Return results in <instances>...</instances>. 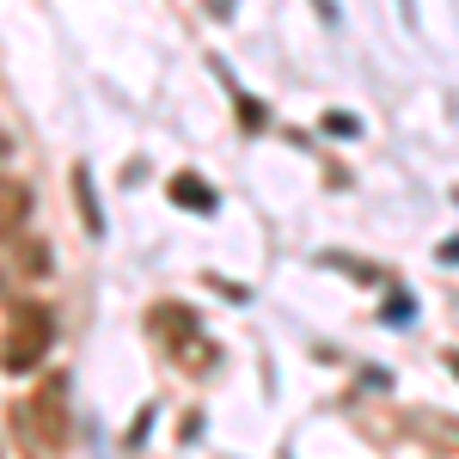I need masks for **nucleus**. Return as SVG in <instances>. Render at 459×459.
Masks as SVG:
<instances>
[{
  "mask_svg": "<svg viewBox=\"0 0 459 459\" xmlns=\"http://www.w3.org/2000/svg\"><path fill=\"white\" fill-rule=\"evenodd\" d=\"M25 214H31V190L19 178H0V246L25 227Z\"/></svg>",
  "mask_w": 459,
  "mask_h": 459,
  "instance_id": "obj_3",
  "label": "nucleus"
},
{
  "mask_svg": "<svg viewBox=\"0 0 459 459\" xmlns=\"http://www.w3.org/2000/svg\"><path fill=\"white\" fill-rule=\"evenodd\" d=\"M172 196H178V203H190L196 214H214V190L203 184V178H184V172H178L172 178Z\"/></svg>",
  "mask_w": 459,
  "mask_h": 459,
  "instance_id": "obj_4",
  "label": "nucleus"
},
{
  "mask_svg": "<svg viewBox=\"0 0 459 459\" xmlns=\"http://www.w3.org/2000/svg\"><path fill=\"white\" fill-rule=\"evenodd\" d=\"M49 350V313L37 300H13L6 313V337H0V368L6 374H31Z\"/></svg>",
  "mask_w": 459,
  "mask_h": 459,
  "instance_id": "obj_2",
  "label": "nucleus"
},
{
  "mask_svg": "<svg viewBox=\"0 0 459 459\" xmlns=\"http://www.w3.org/2000/svg\"><path fill=\"white\" fill-rule=\"evenodd\" d=\"M19 423H25V435H31V454H68V441H74V423H68V380H62V374H49V380H43V386L25 398Z\"/></svg>",
  "mask_w": 459,
  "mask_h": 459,
  "instance_id": "obj_1",
  "label": "nucleus"
},
{
  "mask_svg": "<svg viewBox=\"0 0 459 459\" xmlns=\"http://www.w3.org/2000/svg\"><path fill=\"white\" fill-rule=\"evenodd\" d=\"M398 13H404V25H417V0H398Z\"/></svg>",
  "mask_w": 459,
  "mask_h": 459,
  "instance_id": "obj_6",
  "label": "nucleus"
},
{
  "mask_svg": "<svg viewBox=\"0 0 459 459\" xmlns=\"http://www.w3.org/2000/svg\"><path fill=\"white\" fill-rule=\"evenodd\" d=\"M74 196H80V221L99 233V227H105V214H99V203H92V178H86V172H74Z\"/></svg>",
  "mask_w": 459,
  "mask_h": 459,
  "instance_id": "obj_5",
  "label": "nucleus"
},
{
  "mask_svg": "<svg viewBox=\"0 0 459 459\" xmlns=\"http://www.w3.org/2000/svg\"><path fill=\"white\" fill-rule=\"evenodd\" d=\"M318 13H325V19H337V0H313Z\"/></svg>",
  "mask_w": 459,
  "mask_h": 459,
  "instance_id": "obj_7",
  "label": "nucleus"
}]
</instances>
